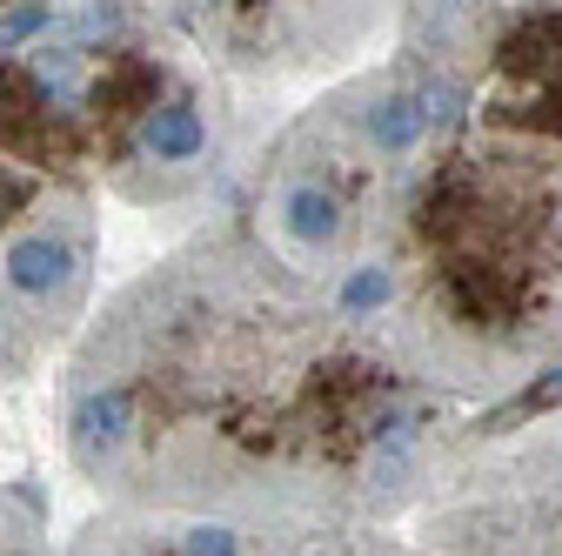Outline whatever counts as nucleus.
Masks as SVG:
<instances>
[{"mask_svg":"<svg viewBox=\"0 0 562 556\" xmlns=\"http://www.w3.org/2000/svg\"><path fill=\"white\" fill-rule=\"evenodd\" d=\"M475 430L562 402V0H395V54L302 108L235 215Z\"/></svg>","mask_w":562,"mask_h":556,"instance_id":"1","label":"nucleus"},{"mask_svg":"<svg viewBox=\"0 0 562 556\" xmlns=\"http://www.w3.org/2000/svg\"><path fill=\"white\" fill-rule=\"evenodd\" d=\"M75 0H0V54H14L21 41H34L47 21H60Z\"/></svg>","mask_w":562,"mask_h":556,"instance_id":"8","label":"nucleus"},{"mask_svg":"<svg viewBox=\"0 0 562 556\" xmlns=\"http://www.w3.org/2000/svg\"><path fill=\"white\" fill-rule=\"evenodd\" d=\"M60 443L134 510L375 530L436 490L469 423L228 222L88 322L60 376Z\"/></svg>","mask_w":562,"mask_h":556,"instance_id":"2","label":"nucleus"},{"mask_svg":"<svg viewBox=\"0 0 562 556\" xmlns=\"http://www.w3.org/2000/svg\"><path fill=\"white\" fill-rule=\"evenodd\" d=\"M161 0H75L0 54V148L114 188L188 201L215 181L235 101Z\"/></svg>","mask_w":562,"mask_h":556,"instance_id":"3","label":"nucleus"},{"mask_svg":"<svg viewBox=\"0 0 562 556\" xmlns=\"http://www.w3.org/2000/svg\"><path fill=\"white\" fill-rule=\"evenodd\" d=\"M67 556H408L375 530H295V523H241V516H181L114 503L81 523Z\"/></svg>","mask_w":562,"mask_h":556,"instance_id":"7","label":"nucleus"},{"mask_svg":"<svg viewBox=\"0 0 562 556\" xmlns=\"http://www.w3.org/2000/svg\"><path fill=\"white\" fill-rule=\"evenodd\" d=\"M0 556H47V536H41V516L0 490Z\"/></svg>","mask_w":562,"mask_h":556,"instance_id":"9","label":"nucleus"},{"mask_svg":"<svg viewBox=\"0 0 562 556\" xmlns=\"http://www.w3.org/2000/svg\"><path fill=\"white\" fill-rule=\"evenodd\" d=\"M422 556H562V409L429 510Z\"/></svg>","mask_w":562,"mask_h":556,"instance_id":"5","label":"nucleus"},{"mask_svg":"<svg viewBox=\"0 0 562 556\" xmlns=\"http://www.w3.org/2000/svg\"><path fill=\"white\" fill-rule=\"evenodd\" d=\"M94 181L0 148V389L27 382L94 296Z\"/></svg>","mask_w":562,"mask_h":556,"instance_id":"4","label":"nucleus"},{"mask_svg":"<svg viewBox=\"0 0 562 556\" xmlns=\"http://www.w3.org/2000/svg\"><path fill=\"white\" fill-rule=\"evenodd\" d=\"M181 34L235 81H281L348 60L389 0H168Z\"/></svg>","mask_w":562,"mask_h":556,"instance_id":"6","label":"nucleus"}]
</instances>
